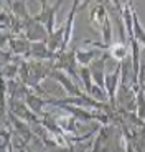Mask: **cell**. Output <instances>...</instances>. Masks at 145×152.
<instances>
[{"label":"cell","instance_id":"9","mask_svg":"<svg viewBox=\"0 0 145 152\" xmlns=\"http://www.w3.org/2000/svg\"><path fill=\"white\" fill-rule=\"evenodd\" d=\"M25 103H27V106L30 107L31 113L36 114L38 118H43V116H45L46 111H43V106L48 104L46 98H41V96L36 94L33 89H30V91L27 93V96H25Z\"/></svg>","mask_w":145,"mask_h":152},{"label":"cell","instance_id":"8","mask_svg":"<svg viewBox=\"0 0 145 152\" xmlns=\"http://www.w3.org/2000/svg\"><path fill=\"white\" fill-rule=\"evenodd\" d=\"M56 53L48 48L46 42H36L31 43V51H30V60L35 61H54Z\"/></svg>","mask_w":145,"mask_h":152},{"label":"cell","instance_id":"10","mask_svg":"<svg viewBox=\"0 0 145 152\" xmlns=\"http://www.w3.org/2000/svg\"><path fill=\"white\" fill-rule=\"evenodd\" d=\"M74 50H76V60L81 66H89L92 61L101 58L104 53L102 50L94 48V46H91L89 50H84V48H74Z\"/></svg>","mask_w":145,"mask_h":152},{"label":"cell","instance_id":"12","mask_svg":"<svg viewBox=\"0 0 145 152\" xmlns=\"http://www.w3.org/2000/svg\"><path fill=\"white\" fill-rule=\"evenodd\" d=\"M109 53L111 56H114L117 60V63H120L122 60H125L129 56V50H127V43H122V42H115L112 43V46L109 48Z\"/></svg>","mask_w":145,"mask_h":152},{"label":"cell","instance_id":"2","mask_svg":"<svg viewBox=\"0 0 145 152\" xmlns=\"http://www.w3.org/2000/svg\"><path fill=\"white\" fill-rule=\"evenodd\" d=\"M61 4H63V2L48 4V2H45V0H43L40 13H36V15H35V18L38 20L43 27L48 30V33H50V35L54 31V18H56V12H58V8L61 7Z\"/></svg>","mask_w":145,"mask_h":152},{"label":"cell","instance_id":"11","mask_svg":"<svg viewBox=\"0 0 145 152\" xmlns=\"http://www.w3.org/2000/svg\"><path fill=\"white\" fill-rule=\"evenodd\" d=\"M89 18L91 22L97 23L99 25V30L102 28V25L106 23V20L109 18L107 15V5L102 4V2H96V4H89Z\"/></svg>","mask_w":145,"mask_h":152},{"label":"cell","instance_id":"13","mask_svg":"<svg viewBox=\"0 0 145 152\" xmlns=\"http://www.w3.org/2000/svg\"><path fill=\"white\" fill-rule=\"evenodd\" d=\"M79 78L84 84V91L91 96L92 89H94V81H92V75H91L89 66H79Z\"/></svg>","mask_w":145,"mask_h":152},{"label":"cell","instance_id":"7","mask_svg":"<svg viewBox=\"0 0 145 152\" xmlns=\"http://www.w3.org/2000/svg\"><path fill=\"white\" fill-rule=\"evenodd\" d=\"M10 48V51L15 55L17 58L22 60H30V51H31V42L28 38H22V37H12L7 42V45Z\"/></svg>","mask_w":145,"mask_h":152},{"label":"cell","instance_id":"3","mask_svg":"<svg viewBox=\"0 0 145 152\" xmlns=\"http://www.w3.org/2000/svg\"><path fill=\"white\" fill-rule=\"evenodd\" d=\"M111 53L109 51H104L102 56L94 60L89 65V69H91V75H92V81L97 88H101L102 91H106V61L109 60Z\"/></svg>","mask_w":145,"mask_h":152},{"label":"cell","instance_id":"14","mask_svg":"<svg viewBox=\"0 0 145 152\" xmlns=\"http://www.w3.org/2000/svg\"><path fill=\"white\" fill-rule=\"evenodd\" d=\"M134 37L138 42V45H145V30H144V27H142L138 17H137L135 8H134Z\"/></svg>","mask_w":145,"mask_h":152},{"label":"cell","instance_id":"4","mask_svg":"<svg viewBox=\"0 0 145 152\" xmlns=\"http://www.w3.org/2000/svg\"><path fill=\"white\" fill-rule=\"evenodd\" d=\"M50 78L54 81H58V83L63 86V89H65L66 93H69L71 96H76V98H81V96L84 94L86 91H83L79 88V84L76 83V81L72 80L71 76H68L65 71H61V69H51L50 73Z\"/></svg>","mask_w":145,"mask_h":152},{"label":"cell","instance_id":"6","mask_svg":"<svg viewBox=\"0 0 145 152\" xmlns=\"http://www.w3.org/2000/svg\"><path fill=\"white\" fill-rule=\"evenodd\" d=\"M23 25H25V37H27L31 43H36V42H46L48 43L50 33H48V30L43 27L38 20L35 18V15L31 17L27 23H23Z\"/></svg>","mask_w":145,"mask_h":152},{"label":"cell","instance_id":"1","mask_svg":"<svg viewBox=\"0 0 145 152\" xmlns=\"http://www.w3.org/2000/svg\"><path fill=\"white\" fill-rule=\"evenodd\" d=\"M79 63L76 60V50H71V51H66V53L56 55L53 61V68L54 69H61L65 71L68 76H71L74 81H79Z\"/></svg>","mask_w":145,"mask_h":152},{"label":"cell","instance_id":"5","mask_svg":"<svg viewBox=\"0 0 145 152\" xmlns=\"http://www.w3.org/2000/svg\"><path fill=\"white\" fill-rule=\"evenodd\" d=\"M120 76H122L120 63H117V66L112 73L106 75V93L109 96V103L114 107H117V93H119V86H120Z\"/></svg>","mask_w":145,"mask_h":152}]
</instances>
